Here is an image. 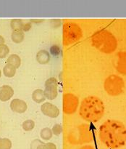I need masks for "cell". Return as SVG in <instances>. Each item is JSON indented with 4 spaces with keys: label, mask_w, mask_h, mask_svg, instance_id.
<instances>
[{
    "label": "cell",
    "mask_w": 126,
    "mask_h": 149,
    "mask_svg": "<svg viewBox=\"0 0 126 149\" xmlns=\"http://www.w3.org/2000/svg\"><path fill=\"white\" fill-rule=\"evenodd\" d=\"M99 138L109 148H119L126 143V127L121 122L109 119L99 127Z\"/></svg>",
    "instance_id": "cell-1"
},
{
    "label": "cell",
    "mask_w": 126,
    "mask_h": 149,
    "mask_svg": "<svg viewBox=\"0 0 126 149\" xmlns=\"http://www.w3.org/2000/svg\"><path fill=\"white\" fill-rule=\"evenodd\" d=\"M104 104L102 100L96 96H88L81 102L79 114L88 122L96 123L104 114Z\"/></svg>",
    "instance_id": "cell-2"
},
{
    "label": "cell",
    "mask_w": 126,
    "mask_h": 149,
    "mask_svg": "<svg viewBox=\"0 0 126 149\" xmlns=\"http://www.w3.org/2000/svg\"><path fill=\"white\" fill-rule=\"evenodd\" d=\"M91 43L98 50L106 54L112 53L117 47L115 36L107 30H99L95 32L91 36Z\"/></svg>",
    "instance_id": "cell-3"
},
{
    "label": "cell",
    "mask_w": 126,
    "mask_h": 149,
    "mask_svg": "<svg viewBox=\"0 0 126 149\" xmlns=\"http://www.w3.org/2000/svg\"><path fill=\"white\" fill-rule=\"evenodd\" d=\"M63 43L65 45H70L75 43L82 37V30L79 26L73 22H67L64 24L62 30Z\"/></svg>",
    "instance_id": "cell-4"
},
{
    "label": "cell",
    "mask_w": 126,
    "mask_h": 149,
    "mask_svg": "<svg viewBox=\"0 0 126 149\" xmlns=\"http://www.w3.org/2000/svg\"><path fill=\"white\" fill-rule=\"evenodd\" d=\"M104 88L106 93L111 96H118L123 94L125 86L123 79L117 75H110L105 79Z\"/></svg>",
    "instance_id": "cell-5"
},
{
    "label": "cell",
    "mask_w": 126,
    "mask_h": 149,
    "mask_svg": "<svg viewBox=\"0 0 126 149\" xmlns=\"http://www.w3.org/2000/svg\"><path fill=\"white\" fill-rule=\"evenodd\" d=\"M79 105V100L77 96L71 93H67L63 96V107L64 113L70 115L75 113Z\"/></svg>",
    "instance_id": "cell-6"
},
{
    "label": "cell",
    "mask_w": 126,
    "mask_h": 149,
    "mask_svg": "<svg viewBox=\"0 0 126 149\" xmlns=\"http://www.w3.org/2000/svg\"><path fill=\"white\" fill-rule=\"evenodd\" d=\"M58 81L54 77L48 79L45 82V89L43 93L48 100H54L58 95Z\"/></svg>",
    "instance_id": "cell-7"
},
{
    "label": "cell",
    "mask_w": 126,
    "mask_h": 149,
    "mask_svg": "<svg viewBox=\"0 0 126 149\" xmlns=\"http://www.w3.org/2000/svg\"><path fill=\"white\" fill-rule=\"evenodd\" d=\"M41 111L43 115L53 119L58 117L59 115V109L56 106L48 102H46L41 105Z\"/></svg>",
    "instance_id": "cell-8"
},
{
    "label": "cell",
    "mask_w": 126,
    "mask_h": 149,
    "mask_svg": "<svg viewBox=\"0 0 126 149\" xmlns=\"http://www.w3.org/2000/svg\"><path fill=\"white\" fill-rule=\"evenodd\" d=\"M10 109L15 113H23L26 111L28 106L24 100L20 99H14L10 103Z\"/></svg>",
    "instance_id": "cell-9"
},
{
    "label": "cell",
    "mask_w": 126,
    "mask_h": 149,
    "mask_svg": "<svg viewBox=\"0 0 126 149\" xmlns=\"http://www.w3.org/2000/svg\"><path fill=\"white\" fill-rule=\"evenodd\" d=\"M117 60L116 68L120 74L126 75V52H120L117 53Z\"/></svg>",
    "instance_id": "cell-10"
},
{
    "label": "cell",
    "mask_w": 126,
    "mask_h": 149,
    "mask_svg": "<svg viewBox=\"0 0 126 149\" xmlns=\"http://www.w3.org/2000/svg\"><path fill=\"white\" fill-rule=\"evenodd\" d=\"M14 95V90L10 86L3 85L0 87V100L2 102L8 101Z\"/></svg>",
    "instance_id": "cell-11"
},
{
    "label": "cell",
    "mask_w": 126,
    "mask_h": 149,
    "mask_svg": "<svg viewBox=\"0 0 126 149\" xmlns=\"http://www.w3.org/2000/svg\"><path fill=\"white\" fill-rule=\"evenodd\" d=\"M50 59L51 56L49 53L44 49L39 51L36 54V61L39 63L41 64V65L47 64L50 61Z\"/></svg>",
    "instance_id": "cell-12"
},
{
    "label": "cell",
    "mask_w": 126,
    "mask_h": 149,
    "mask_svg": "<svg viewBox=\"0 0 126 149\" xmlns=\"http://www.w3.org/2000/svg\"><path fill=\"white\" fill-rule=\"evenodd\" d=\"M32 99L36 103H41L44 102L46 100V97L43 93V90H41V89H37V90H34L32 93Z\"/></svg>",
    "instance_id": "cell-13"
},
{
    "label": "cell",
    "mask_w": 126,
    "mask_h": 149,
    "mask_svg": "<svg viewBox=\"0 0 126 149\" xmlns=\"http://www.w3.org/2000/svg\"><path fill=\"white\" fill-rule=\"evenodd\" d=\"M31 145H34V147H31V149H56V146L53 143H43L39 141L38 144L36 145L35 141H33Z\"/></svg>",
    "instance_id": "cell-14"
},
{
    "label": "cell",
    "mask_w": 126,
    "mask_h": 149,
    "mask_svg": "<svg viewBox=\"0 0 126 149\" xmlns=\"http://www.w3.org/2000/svg\"><path fill=\"white\" fill-rule=\"evenodd\" d=\"M25 34L23 31H13L11 34V39L13 42L20 44L24 40Z\"/></svg>",
    "instance_id": "cell-15"
},
{
    "label": "cell",
    "mask_w": 126,
    "mask_h": 149,
    "mask_svg": "<svg viewBox=\"0 0 126 149\" xmlns=\"http://www.w3.org/2000/svg\"><path fill=\"white\" fill-rule=\"evenodd\" d=\"M16 70H17V68L13 66L12 65L7 63L4 65V68H3V73H4V75L5 77L11 78V77H13L15 75Z\"/></svg>",
    "instance_id": "cell-16"
},
{
    "label": "cell",
    "mask_w": 126,
    "mask_h": 149,
    "mask_svg": "<svg viewBox=\"0 0 126 149\" xmlns=\"http://www.w3.org/2000/svg\"><path fill=\"white\" fill-rule=\"evenodd\" d=\"M7 63L12 65L16 68H18L20 66V64H21V59H20V58L17 55L12 54V55H11L7 58Z\"/></svg>",
    "instance_id": "cell-17"
},
{
    "label": "cell",
    "mask_w": 126,
    "mask_h": 149,
    "mask_svg": "<svg viewBox=\"0 0 126 149\" xmlns=\"http://www.w3.org/2000/svg\"><path fill=\"white\" fill-rule=\"evenodd\" d=\"M23 23L21 19H12L10 23V26L13 31H23Z\"/></svg>",
    "instance_id": "cell-18"
},
{
    "label": "cell",
    "mask_w": 126,
    "mask_h": 149,
    "mask_svg": "<svg viewBox=\"0 0 126 149\" xmlns=\"http://www.w3.org/2000/svg\"><path fill=\"white\" fill-rule=\"evenodd\" d=\"M52 135L53 133H52V130L49 127L43 128L40 132L41 138L43 141H49L52 138Z\"/></svg>",
    "instance_id": "cell-19"
},
{
    "label": "cell",
    "mask_w": 126,
    "mask_h": 149,
    "mask_svg": "<svg viewBox=\"0 0 126 149\" xmlns=\"http://www.w3.org/2000/svg\"><path fill=\"white\" fill-rule=\"evenodd\" d=\"M23 129L26 132H30V131L33 130L35 127V122L34 121L31 120V119H28L25 120L22 125Z\"/></svg>",
    "instance_id": "cell-20"
},
{
    "label": "cell",
    "mask_w": 126,
    "mask_h": 149,
    "mask_svg": "<svg viewBox=\"0 0 126 149\" xmlns=\"http://www.w3.org/2000/svg\"><path fill=\"white\" fill-rule=\"evenodd\" d=\"M11 141L8 138H0V149H11Z\"/></svg>",
    "instance_id": "cell-21"
},
{
    "label": "cell",
    "mask_w": 126,
    "mask_h": 149,
    "mask_svg": "<svg viewBox=\"0 0 126 149\" xmlns=\"http://www.w3.org/2000/svg\"><path fill=\"white\" fill-rule=\"evenodd\" d=\"M10 52L9 47L6 45H0V58H4Z\"/></svg>",
    "instance_id": "cell-22"
},
{
    "label": "cell",
    "mask_w": 126,
    "mask_h": 149,
    "mask_svg": "<svg viewBox=\"0 0 126 149\" xmlns=\"http://www.w3.org/2000/svg\"><path fill=\"white\" fill-rule=\"evenodd\" d=\"M52 133L54 135H59L62 132V127L61 125H59V124H56L53 126L52 129Z\"/></svg>",
    "instance_id": "cell-23"
},
{
    "label": "cell",
    "mask_w": 126,
    "mask_h": 149,
    "mask_svg": "<svg viewBox=\"0 0 126 149\" xmlns=\"http://www.w3.org/2000/svg\"><path fill=\"white\" fill-rule=\"evenodd\" d=\"M50 52L53 56H59L61 52V49L59 46L54 45L50 47Z\"/></svg>",
    "instance_id": "cell-24"
},
{
    "label": "cell",
    "mask_w": 126,
    "mask_h": 149,
    "mask_svg": "<svg viewBox=\"0 0 126 149\" xmlns=\"http://www.w3.org/2000/svg\"><path fill=\"white\" fill-rule=\"evenodd\" d=\"M30 28H31V23H24V26H23V31H29L30 29Z\"/></svg>",
    "instance_id": "cell-25"
},
{
    "label": "cell",
    "mask_w": 126,
    "mask_h": 149,
    "mask_svg": "<svg viewBox=\"0 0 126 149\" xmlns=\"http://www.w3.org/2000/svg\"><path fill=\"white\" fill-rule=\"evenodd\" d=\"M4 42H5V40H4V37L0 35V45H4Z\"/></svg>",
    "instance_id": "cell-26"
},
{
    "label": "cell",
    "mask_w": 126,
    "mask_h": 149,
    "mask_svg": "<svg viewBox=\"0 0 126 149\" xmlns=\"http://www.w3.org/2000/svg\"><path fill=\"white\" fill-rule=\"evenodd\" d=\"M80 149H94V148L92 146H84Z\"/></svg>",
    "instance_id": "cell-27"
},
{
    "label": "cell",
    "mask_w": 126,
    "mask_h": 149,
    "mask_svg": "<svg viewBox=\"0 0 126 149\" xmlns=\"http://www.w3.org/2000/svg\"><path fill=\"white\" fill-rule=\"evenodd\" d=\"M1 77V70H0V77Z\"/></svg>",
    "instance_id": "cell-28"
}]
</instances>
